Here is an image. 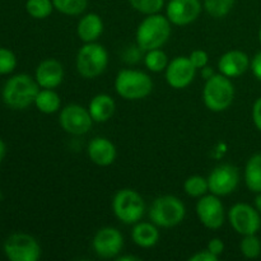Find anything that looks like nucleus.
<instances>
[{
	"mask_svg": "<svg viewBox=\"0 0 261 261\" xmlns=\"http://www.w3.org/2000/svg\"><path fill=\"white\" fill-rule=\"evenodd\" d=\"M252 121L256 129L261 132V97L254 102V106H252Z\"/></svg>",
	"mask_w": 261,
	"mask_h": 261,
	"instance_id": "f704fd0d",
	"label": "nucleus"
},
{
	"mask_svg": "<svg viewBox=\"0 0 261 261\" xmlns=\"http://www.w3.org/2000/svg\"><path fill=\"white\" fill-rule=\"evenodd\" d=\"M255 208H256L257 212L261 214V193L257 194L256 199H255Z\"/></svg>",
	"mask_w": 261,
	"mask_h": 261,
	"instance_id": "58836bf2",
	"label": "nucleus"
},
{
	"mask_svg": "<svg viewBox=\"0 0 261 261\" xmlns=\"http://www.w3.org/2000/svg\"><path fill=\"white\" fill-rule=\"evenodd\" d=\"M87 154L94 165L107 167L116 160L117 150L114 143L105 137H96L88 143Z\"/></svg>",
	"mask_w": 261,
	"mask_h": 261,
	"instance_id": "a211bd4d",
	"label": "nucleus"
},
{
	"mask_svg": "<svg viewBox=\"0 0 261 261\" xmlns=\"http://www.w3.org/2000/svg\"><path fill=\"white\" fill-rule=\"evenodd\" d=\"M245 184L252 193H261V153L251 155L245 167Z\"/></svg>",
	"mask_w": 261,
	"mask_h": 261,
	"instance_id": "5701e85b",
	"label": "nucleus"
},
{
	"mask_svg": "<svg viewBox=\"0 0 261 261\" xmlns=\"http://www.w3.org/2000/svg\"><path fill=\"white\" fill-rule=\"evenodd\" d=\"M64 71L63 64L56 59H46L37 65L35 71V79L40 88L55 89L63 83Z\"/></svg>",
	"mask_w": 261,
	"mask_h": 261,
	"instance_id": "dca6fc26",
	"label": "nucleus"
},
{
	"mask_svg": "<svg viewBox=\"0 0 261 261\" xmlns=\"http://www.w3.org/2000/svg\"><path fill=\"white\" fill-rule=\"evenodd\" d=\"M241 254L246 259H256L261 254V241L256 234H246L242 236L241 244H240Z\"/></svg>",
	"mask_w": 261,
	"mask_h": 261,
	"instance_id": "c85d7f7f",
	"label": "nucleus"
},
{
	"mask_svg": "<svg viewBox=\"0 0 261 261\" xmlns=\"http://www.w3.org/2000/svg\"><path fill=\"white\" fill-rule=\"evenodd\" d=\"M184 190L191 198H201V196L206 195V193L209 191L208 178L200 175L190 176L184 182Z\"/></svg>",
	"mask_w": 261,
	"mask_h": 261,
	"instance_id": "a878e982",
	"label": "nucleus"
},
{
	"mask_svg": "<svg viewBox=\"0 0 261 261\" xmlns=\"http://www.w3.org/2000/svg\"><path fill=\"white\" fill-rule=\"evenodd\" d=\"M115 91L127 101L144 99L152 93L153 81L147 73L135 69H122L115 78Z\"/></svg>",
	"mask_w": 261,
	"mask_h": 261,
	"instance_id": "7ed1b4c3",
	"label": "nucleus"
},
{
	"mask_svg": "<svg viewBox=\"0 0 261 261\" xmlns=\"http://www.w3.org/2000/svg\"><path fill=\"white\" fill-rule=\"evenodd\" d=\"M129 3L133 9L145 15L160 13L165 7V0H129Z\"/></svg>",
	"mask_w": 261,
	"mask_h": 261,
	"instance_id": "c756f323",
	"label": "nucleus"
},
{
	"mask_svg": "<svg viewBox=\"0 0 261 261\" xmlns=\"http://www.w3.org/2000/svg\"><path fill=\"white\" fill-rule=\"evenodd\" d=\"M228 221L232 228L241 236L256 234L261 227V214L250 204L237 203L228 211Z\"/></svg>",
	"mask_w": 261,
	"mask_h": 261,
	"instance_id": "9d476101",
	"label": "nucleus"
},
{
	"mask_svg": "<svg viewBox=\"0 0 261 261\" xmlns=\"http://www.w3.org/2000/svg\"><path fill=\"white\" fill-rule=\"evenodd\" d=\"M251 65L249 56L241 50H231L224 53L218 60V70L228 78H237L247 71Z\"/></svg>",
	"mask_w": 261,
	"mask_h": 261,
	"instance_id": "f3484780",
	"label": "nucleus"
},
{
	"mask_svg": "<svg viewBox=\"0 0 261 261\" xmlns=\"http://www.w3.org/2000/svg\"><path fill=\"white\" fill-rule=\"evenodd\" d=\"M55 10L64 15L76 17L86 12L88 7V0H53Z\"/></svg>",
	"mask_w": 261,
	"mask_h": 261,
	"instance_id": "393cba45",
	"label": "nucleus"
},
{
	"mask_svg": "<svg viewBox=\"0 0 261 261\" xmlns=\"http://www.w3.org/2000/svg\"><path fill=\"white\" fill-rule=\"evenodd\" d=\"M150 222L162 228H172L185 219L186 208L182 200L173 195L158 196L148 212Z\"/></svg>",
	"mask_w": 261,
	"mask_h": 261,
	"instance_id": "39448f33",
	"label": "nucleus"
},
{
	"mask_svg": "<svg viewBox=\"0 0 261 261\" xmlns=\"http://www.w3.org/2000/svg\"><path fill=\"white\" fill-rule=\"evenodd\" d=\"M201 9L200 0H170L166 5V17L173 25L184 27L195 22Z\"/></svg>",
	"mask_w": 261,
	"mask_h": 261,
	"instance_id": "2eb2a0df",
	"label": "nucleus"
},
{
	"mask_svg": "<svg viewBox=\"0 0 261 261\" xmlns=\"http://www.w3.org/2000/svg\"><path fill=\"white\" fill-rule=\"evenodd\" d=\"M172 23L166 15L155 13L149 14L139 23L135 32V40L140 50L149 51L161 48L168 41L172 31Z\"/></svg>",
	"mask_w": 261,
	"mask_h": 261,
	"instance_id": "f257e3e1",
	"label": "nucleus"
},
{
	"mask_svg": "<svg viewBox=\"0 0 261 261\" xmlns=\"http://www.w3.org/2000/svg\"><path fill=\"white\" fill-rule=\"evenodd\" d=\"M109 65V53L97 42L84 43L75 58L76 71L86 79H94L101 75Z\"/></svg>",
	"mask_w": 261,
	"mask_h": 261,
	"instance_id": "423d86ee",
	"label": "nucleus"
},
{
	"mask_svg": "<svg viewBox=\"0 0 261 261\" xmlns=\"http://www.w3.org/2000/svg\"><path fill=\"white\" fill-rule=\"evenodd\" d=\"M250 68H251L252 74L255 75V78H256L259 82H261V51L254 56V59L251 60V65H250Z\"/></svg>",
	"mask_w": 261,
	"mask_h": 261,
	"instance_id": "c9c22d12",
	"label": "nucleus"
},
{
	"mask_svg": "<svg viewBox=\"0 0 261 261\" xmlns=\"http://www.w3.org/2000/svg\"><path fill=\"white\" fill-rule=\"evenodd\" d=\"M117 261H139L140 259L134 255H121V256L116 257Z\"/></svg>",
	"mask_w": 261,
	"mask_h": 261,
	"instance_id": "e433bc0d",
	"label": "nucleus"
},
{
	"mask_svg": "<svg viewBox=\"0 0 261 261\" xmlns=\"http://www.w3.org/2000/svg\"><path fill=\"white\" fill-rule=\"evenodd\" d=\"M196 214L200 223L209 229L221 228L226 218L223 203L219 196L214 194L199 198L196 203Z\"/></svg>",
	"mask_w": 261,
	"mask_h": 261,
	"instance_id": "ddd939ff",
	"label": "nucleus"
},
{
	"mask_svg": "<svg viewBox=\"0 0 261 261\" xmlns=\"http://www.w3.org/2000/svg\"><path fill=\"white\" fill-rule=\"evenodd\" d=\"M218 260L219 257L212 254L208 249L198 251L196 254H194L193 256L189 257V261H218Z\"/></svg>",
	"mask_w": 261,
	"mask_h": 261,
	"instance_id": "473e14b6",
	"label": "nucleus"
},
{
	"mask_svg": "<svg viewBox=\"0 0 261 261\" xmlns=\"http://www.w3.org/2000/svg\"><path fill=\"white\" fill-rule=\"evenodd\" d=\"M168 56L165 51L161 48H154V50L147 51L144 56V65L152 73H161L165 71L168 65Z\"/></svg>",
	"mask_w": 261,
	"mask_h": 261,
	"instance_id": "b1692460",
	"label": "nucleus"
},
{
	"mask_svg": "<svg viewBox=\"0 0 261 261\" xmlns=\"http://www.w3.org/2000/svg\"><path fill=\"white\" fill-rule=\"evenodd\" d=\"M259 41H260V45H261V27H260V30H259Z\"/></svg>",
	"mask_w": 261,
	"mask_h": 261,
	"instance_id": "ea45409f",
	"label": "nucleus"
},
{
	"mask_svg": "<svg viewBox=\"0 0 261 261\" xmlns=\"http://www.w3.org/2000/svg\"><path fill=\"white\" fill-rule=\"evenodd\" d=\"M40 86L28 74H15L5 82L2 97L4 103L12 110H25L35 103Z\"/></svg>",
	"mask_w": 261,
	"mask_h": 261,
	"instance_id": "f03ea898",
	"label": "nucleus"
},
{
	"mask_svg": "<svg viewBox=\"0 0 261 261\" xmlns=\"http://www.w3.org/2000/svg\"><path fill=\"white\" fill-rule=\"evenodd\" d=\"M189 59H190L191 63L194 64V66H195L196 69H203L205 68V66H208V61H209L208 53L204 50H200V48L194 50L193 53L189 55Z\"/></svg>",
	"mask_w": 261,
	"mask_h": 261,
	"instance_id": "2f4dec72",
	"label": "nucleus"
},
{
	"mask_svg": "<svg viewBox=\"0 0 261 261\" xmlns=\"http://www.w3.org/2000/svg\"><path fill=\"white\" fill-rule=\"evenodd\" d=\"M92 247L102 259L117 257L124 249V237L115 227H103L94 234Z\"/></svg>",
	"mask_w": 261,
	"mask_h": 261,
	"instance_id": "f8f14e48",
	"label": "nucleus"
},
{
	"mask_svg": "<svg viewBox=\"0 0 261 261\" xmlns=\"http://www.w3.org/2000/svg\"><path fill=\"white\" fill-rule=\"evenodd\" d=\"M116 103L110 94L99 93L96 94L89 101L88 111L94 122H106L114 116Z\"/></svg>",
	"mask_w": 261,
	"mask_h": 261,
	"instance_id": "aec40b11",
	"label": "nucleus"
},
{
	"mask_svg": "<svg viewBox=\"0 0 261 261\" xmlns=\"http://www.w3.org/2000/svg\"><path fill=\"white\" fill-rule=\"evenodd\" d=\"M55 9L53 0H27L25 12L35 19H46Z\"/></svg>",
	"mask_w": 261,
	"mask_h": 261,
	"instance_id": "bb28decb",
	"label": "nucleus"
},
{
	"mask_svg": "<svg viewBox=\"0 0 261 261\" xmlns=\"http://www.w3.org/2000/svg\"><path fill=\"white\" fill-rule=\"evenodd\" d=\"M236 0H203L204 9L211 17L221 19L229 14Z\"/></svg>",
	"mask_w": 261,
	"mask_h": 261,
	"instance_id": "cd10ccee",
	"label": "nucleus"
},
{
	"mask_svg": "<svg viewBox=\"0 0 261 261\" xmlns=\"http://www.w3.org/2000/svg\"><path fill=\"white\" fill-rule=\"evenodd\" d=\"M234 99V86L231 78L223 74L209 76L203 88V101L206 109L213 112H223L231 107Z\"/></svg>",
	"mask_w": 261,
	"mask_h": 261,
	"instance_id": "20e7f679",
	"label": "nucleus"
},
{
	"mask_svg": "<svg viewBox=\"0 0 261 261\" xmlns=\"http://www.w3.org/2000/svg\"><path fill=\"white\" fill-rule=\"evenodd\" d=\"M3 250L10 261H37L41 256L40 244L28 233L10 234L5 240Z\"/></svg>",
	"mask_w": 261,
	"mask_h": 261,
	"instance_id": "6e6552de",
	"label": "nucleus"
},
{
	"mask_svg": "<svg viewBox=\"0 0 261 261\" xmlns=\"http://www.w3.org/2000/svg\"><path fill=\"white\" fill-rule=\"evenodd\" d=\"M112 212L121 223L135 224L144 216L145 203L137 190L121 189L112 199Z\"/></svg>",
	"mask_w": 261,
	"mask_h": 261,
	"instance_id": "0eeeda50",
	"label": "nucleus"
},
{
	"mask_svg": "<svg viewBox=\"0 0 261 261\" xmlns=\"http://www.w3.org/2000/svg\"><path fill=\"white\" fill-rule=\"evenodd\" d=\"M93 122L88 109L78 103L66 105L59 115V124L64 132L75 137L89 133Z\"/></svg>",
	"mask_w": 261,
	"mask_h": 261,
	"instance_id": "1a4fd4ad",
	"label": "nucleus"
},
{
	"mask_svg": "<svg viewBox=\"0 0 261 261\" xmlns=\"http://www.w3.org/2000/svg\"><path fill=\"white\" fill-rule=\"evenodd\" d=\"M2 200H3V193L0 191V201H2Z\"/></svg>",
	"mask_w": 261,
	"mask_h": 261,
	"instance_id": "a19ab883",
	"label": "nucleus"
},
{
	"mask_svg": "<svg viewBox=\"0 0 261 261\" xmlns=\"http://www.w3.org/2000/svg\"><path fill=\"white\" fill-rule=\"evenodd\" d=\"M132 239L137 246L142 249H149L155 246L160 241L158 226L153 222H138L134 224L132 231Z\"/></svg>",
	"mask_w": 261,
	"mask_h": 261,
	"instance_id": "412c9836",
	"label": "nucleus"
},
{
	"mask_svg": "<svg viewBox=\"0 0 261 261\" xmlns=\"http://www.w3.org/2000/svg\"><path fill=\"white\" fill-rule=\"evenodd\" d=\"M240 182V172L236 166L219 165L209 173V191L217 196H226L233 193Z\"/></svg>",
	"mask_w": 261,
	"mask_h": 261,
	"instance_id": "9b49d317",
	"label": "nucleus"
},
{
	"mask_svg": "<svg viewBox=\"0 0 261 261\" xmlns=\"http://www.w3.org/2000/svg\"><path fill=\"white\" fill-rule=\"evenodd\" d=\"M17 68V56L12 50L0 47V75H7Z\"/></svg>",
	"mask_w": 261,
	"mask_h": 261,
	"instance_id": "7c9ffc66",
	"label": "nucleus"
},
{
	"mask_svg": "<svg viewBox=\"0 0 261 261\" xmlns=\"http://www.w3.org/2000/svg\"><path fill=\"white\" fill-rule=\"evenodd\" d=\"M35 105L37 107V110L42 114L51 115L55 114L60 110L61 107V99L60 96L58 94V92H55L54 89L48 88H41L38 91L37 96L35 98Z\"/></svg>",
	"mask_w": 261,
	"mask_h": 261,
	"instance_id": "4be33fe9",
	"label": "nucleus"
},
{
	"mask_svg": "<svg viewBox=\"0 0 261 261\" xmlns=\"http://www.w3.org/2000/svg\"><path fill=\"white\" fill-rule=\"evenodd\" d=\"M206 249H208L212 254L219 257L224 252V244L221 239H212L211 241L208 242Z\"/></svg>",
	"mask_w": 261,
	"mask_h": 261,
	"instance_id": "72a5a7b5",
	"label": "nucleus"
},
{
	"mask_svg": "<svg viewBox=\"0 0 261 261\" xmlns=\"http://www.w3.org/2000/svg\"><path fill=\"white\" fill-rule=\"evenodd\" d=\"M103 33V20L97 13H87L79 19L76 35L83 43L97 42Z\"/></svg>",
	"mask_w": 261,
	"mask_h": 261,
	"instance_id": "6ab92c4d",
	"label": "nucleus"
},
{
	"mask_svg": "<svg viewBox=\"0 0 261 261\" xmlns=\"http://www.w3.org/2000/svg\"><path fill=\"white\" fill-rule=\"evenodd\" d=\"M5 154H7V145H5L4 140L0 139V163L4 160Z\"/></svg>",
	"mask_w": 261,
	"mask_h": 261,
	"instance_id": "4c0bfd02",
	"label": "nucleus"
},
{
	"mask_svg": "<svg viewBox=\"0 0 261 261\" xmlns=\"http://www.w3.org/2000/svg\"><path fill=\"white\" fill-rule=\"evenodd\" d=\"M196 70L198 69L194 66L189 56H176L166 68V81L172 88L184 89L193 83L196 76Z\"/></svg>",
	"mask_w": 261,
	"mask_h": 261,
	"instance_id": "4468645a",
	"label": "nucleus"
}]
</instances>
